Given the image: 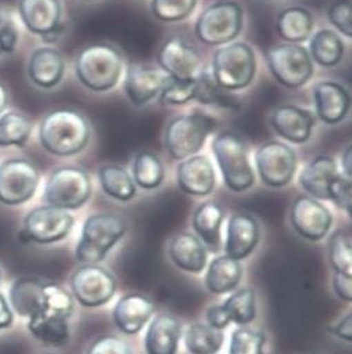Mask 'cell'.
<instances>
[{"mask_svg":"<svg viewBox=\"0 0 352 354\" xmlns=\"http://www.w3.org/2000/svg\"><path fill=\"white\" fill-rule=\"evenodd\" d=\"M155 311L150 299L141 294H128L116 303L112 318L115 325L125 335L139 333Z\"/></svg>","mask_w":352,"mask_h":354,"instance_id":"obj_23","label":"cell"},{"mask_svg":"<svg viewBox=\"0 0 352 354\" xmlns=\"http://www.w3.org/2000/svg\"><path fill=\"white\" fill-rule=\"evenodd\" d=\"M176 181L182 192L207 196L215 188V169L208 157L195 154L184 160L176 171Z\"/></svg>","mask_w":352,"mask_h":354,"instance_id":"obj_21","label":"cell"},{"mask_svg":"<svg viewBox=\"0 0 352 354\" xmlns=\"http://www.w3.org/2000/svg\"><path fill=\"white\" fill-rule=\"evenodd\" d=\"M242 273L244 269L239 261H235L226 255L217 257L208 265L204 283L210 292L219 296V294L237 288L242 280Z\"/></svg>","mask_w":352,"mask_h":354,"instance_id":"obj_30","label":"cell"},{"mask_svg":"<svg viewBox=\"0 0 352 354\" xmlns=\"http://www.w3.org/2000/svg\"><path fill=\"white\" fill-rule=\"evenodd\" d=\"M165 178V168L161 158L151 151H141L133 161V181L141 189L153 191L161 187Z\"/></svg>","mask_w":352,"mask_h":354,"instance_id":"obj_35","label":"cell"},{"mask_svg":"<svg viewBox=\"0 0 352 354\" xmlns=\"http://www.w3.org/2000/svg\"><path fill=\"white\" fill-rule=\"evenodd\" d=\"M351 321H352L351 314H346L338 324H335L333 326H329V332H331L333 335L338 336L340 339H342L345 342H351V337H352Z\"/></svg>","mask_w":352,"mask_h":354,"instance_id":"obj_49","label":"cell"},{"mask_svg":"<svg viewBox=\"0 0 352 354\" xmlns=\"http://www.w3.org/2000/svg\"><path fill=\"white\" fill-rule=\"evenodd\" d=\"M169 258L176 268L189 273H202L207 265V250L196 235L181 232L169 244Z\"/></svg>","mask_w":352,"mask_h":354,"instance_id":"obj_27","label":"cell"},{"mask_svg":"<svg viewBox=\"0 0 352 354\" xmlns=\"http://www.w3.org/2000/svg\"><path fill=\"white\" fill-rule=\"evenodd\" d=\"M329 201L335 206L351 213V178L340 174L329 187Z\"/></svg>","mask_w":352,"mask_h":354,"instance_id":"obj_45","label":"cell"},{"mask_svg":"<svg viewBox=\"0 0 352 354\" xmlns=\"http://www.w3.org/2000/svg\"><path fill=\"white\" fill-rule=\"evenodd\" d=\"M172 82L164 71L141 64H130L125 79V91L129 101L136 106H143Z\"/></svg>","mask_w":352,"mask_h":354,"instance_id":"obj_19","label":"cell"},{"mask_svg":"<svg viewBox=\"0 0 352 354\" xmlns=\"http://www.w3.org/2000/svg\"><path fill=\"white\" fill-rule=\"evenodd\" d=\"M91 192V178L86 169L79 167H61L49 175L43 198L48 206L68 212L84 206Z\"/></svg>","mask_w":352,"mask_h":354,"instance_id":"obj_8","label":"cell"},{"mask_svg":"<svg viewBox=\"0 0 352 354\" xmlns=\"http://www.w3.org/2000/svg\"><path fill=\"white\" fill-rule=\"evenodd\" d=\"M91 138L87 118L75 109L49 112L39 127L41 146L53 156L69 157L83 151Z\"/></svg>","mask_w":352,"mask_h":354,"instance_id":"obj_1","label":"cell"},{"mask_svg":"<svg viewBox=\"0 0 352 354\" xmlns=\"http://www.w3.org/2000/svg\"><path fill=\"white\" fill-rule=\"evenodd\" d=\"M224 339L222 330L207 324H193L185 333V346L190 354H215Z\"/></svg>","mask_w":352,"mask_h":354,"instance_id":"obj_36","label":"cell"},{"mask_svg":"<svg viewBox=\"0 0 352 354\" xmlns=\"http://www.w3.org/2000/svg\"><path fill=\"white\" fill-rule=\"evenodd\" d=\"M195 90L196 79L188 82L172 79V82L158 95V101L161 105H184L193 101Z\"/></svg>","mask_w":352,"mask_h":354,"instance_id":"obj_42","label":"cell"},{"mask_svg":"<svg viewBox=\"0 0 352 354\" xmlns=\"http://www.w3.org/2000/svg\"><path fill=\"white\" fill-rule=\"evenodd\" d=\"M13 324V313L9 307L8 300L0 292V329H6Z\"/></svg>","mask_w":352,"mask_h":354,"instance_id":"obj_50","label":"cell"},{"mask_svg":"<svg viewBox=\"0 0 352 354\" xmlns=\"http://www.w3.org/2000/svg\"><path fill=\"white\" fill-rule=\"evenodd\" d=\"M73 297L87 308L101 307L110 301L116 292V279L98 265H83L70 279Z\"/></svg>","mask_w":352,"mask_h":354,"instance_id":"obj_13","label":"cell"},{"mask_svg":"<svg viewBox=\"0 0 352 354\" xmlns=\"http://www.w3.org/2000/svg\"><path fill=\"white\" fill-rule=\"evenodd\" d=\"M277 32L289 44H301L311 38L313 17L304 8H288L277 17Z\"/></svg>","mask_w":352,"mask_h":354,"instance_id":"obj_32","label":"cell"},{"mask_svg":"<svg viewBox=\"0 0 352 354\" xmlns=\"http://www.w3.org/2000/svg\"><path fill=\"white\" fill-rule=\"evenodd\" d=\"M309 55L312 61L323 68L337 66L344 55V42L340 35L331 30L317 31L309 44Z\"/></svg>","mask_w":352,"mask_h":354,"instance_id":"obj_34","label":"cell"},{"mask_svg":"<svg viewBox=\"0 0 352 354\" xmlns=\"http://www.w3.org/2000/svg\"><path fill=\"white\" fill-rule=\"evenodd\" d=\"M291 223L301 237L309 241H320L333 225L331 212L311 196H300L291 209Z\"/></svg>","mask_w":352,"mask_h":354,"instance_id":"obj_16","label":"cell"},{"mask_svg":"<svg viewBox=\"0 0 352 354\" xmlns=\"http://www.w3.org/2000/svg\"><path fill=\"white\" fill-rule=\"evenodd\" d=\"M43 283L24 277L17 280L10 290V303L13 310L26 318H32L42 313L45 306Z\"/></svg>","mask_w":352,"mask_h":354,"instance_id":"obj_29","label":"cell"},{"mask_svg":"<svg viewBox=\"0 0 352 354\" xmlns=\"http://www.w3.org/2000/svg\"><path fill=\"white\" fill-rule=\"evenodd\" d=\"M128 231L125 220L112 213L90 216L81 231L76 248V258L86 265H97L119 243Z\"/></svg>","mask_w":352,"mask_h":354,"instance_id":"obj_3","label":"cell"},{"mask_svg":"<svg viewBox=\"0 0 352 354\" xmlns=\"http://www.w3.org/2000/svg\"><path fill=\"white\" fill-rule=\"evenodd\" d=\"M124 72V56L109 44H94L81 49L76 57V75L80 83L95 93L116 87Z\"/></svg>","mask_w":352,"mask_h":354,"instance_id":"obj_2","label":"cell"},{"mask_svg":"<svg viewBox=\"0 0 352 354\" xmlns=\"http://www.w3.org/2000/svg\"><path fill=\"white\" fill-rule=\"evenodd\" d=\"M273 77L286 88L305 86L313 75V61L306 48L297 44L273 46L266 53Z\"/></svg>","mask_w":352,"mask_h":354,"instance_id":"obj_9","label":"cell"},{"mask_svg":"<svg viewBox=\"0 0 352 354\" xmlns=\"http://www.w3.org/2000/svg\"><path fill=\"white\" fill-rule=\"evenodd\" d=\"M341 172L330 156H317L301 172L300 184L316 201H329V187Z\"/></svg>","mask_w":352,"mask_h":354,"instance_id":"obj_26","label":"cell"},{"mask_svg":"<svg viewBox=\"0 0 352 354\" xmlns=\"http://www.w3.org/2000/svg\"><path fill=\"white\" fill-rule=\"evenodd\" d=\"M213 153L221 171L224 184L235 194L251 189L255 184V171L252 168L248 147L235 133L222 132L213 142Z\"/></svg>","mask_w":352,"mask_h":354,"instance_id":"obj_5","label":"cell"},{"mask_svg":"<svg viewBox=\"0 0 352 354\" xmlns=\"http://www.w3.org/2000/svg\"><path fill=\"white\" fill-rule=\"evenodd\" d=\"M39 171L28 160L13 158L0 164V202L17 206L28 202L37 192Z\"/></svg>","mask_w":352,"mask_h":354,"instance_id":"obj_12","label":"cell"},{"mask_svg":"<svg viewBox=\"0 0 352 354\" xmlns=\"http://www.w3.org/2000/svg\"><path fill=\"white\" fill-rule=\"evenodd\" d=\"M19 12L26 27L46 42L61 37L63 30L61 0H20Z\"/></svg>","mask_w":352,"mask_h":354,"instance_id":"obj_15","label":"cell"},{"mask_svg":"<svg viewBox=\"0 0 352 354\" xmlns=\"http://www.w3.org/2000/svg\"><path fill=\"white\" fill-rule=\"evenodd\" d=\"M316 116L326 125H337L351 106L349 93L337 82H320L313 88Z\"/></svg>","mask_w":352,"mask_h":354,"instance_id":"obj_22","label":"cell"},{"mask_svg":"<svg viewBox=\"0 0 352 354\" xmlns=\"http://www.w3.org/2000/svg\"><path fill=\"white\" fill-rule=\"evenodd\" d=\"M256 55L251 45L232 42L218 48L213 56V80L224 91H238L252 84Z\"/></svg>","mask_w":352,"mask_h":354,"instance_id":"obj_6","label":"cell"},{"mask_svg":"<svg viewBox=\"0 0 352 354\" xmlns=\"http://www.w3.org/2000/svg\"><path fill=\"white\" fill-rule=\"evenodd\" d=\"M17 44V28L12 17L0 10V50L13 52Z\"/></svg>","mask_w":352,"mask_h":354,"instance_id":"obj_47","label":"cell"},{"mask_svg":"<svg viewBox=\"0 0 352 354\" xmlns=\"http://www.w3.org/2000/svg\"><path fill=\"white\" fill-rule=\"evenodd\" d=\"M333 288L337 296L344 301H351L352 290H351V276L335 273L333 277Z\"/></svg>","mask_w":352,"mask_h":354,"instance_id":"obj_48","label":"cell"},{"mask_svg":"<svg viewBox=\"0 0 352 354\" xmlns=\"http://www.w3.org/2000/svg\"><path fill=\"white\" fill-rule=\"evenodd\" d=\"M266 335L263 330L241 326L231 336L229 354H264Z\"/></svg>","mask_w":352,"mask_h":354,"instance_id":"obj_40","label":"cell"},{"mask_svg":"<svg viewBox=\"0 0 352 354\" xmlns=\"http://www.w3.org/2000/svg\"><path fill=\"white\" fill-rule=\"evenodd\" d=\"M260 241V227L257 220L248 213H235L226 227V257L242 261L246 259Z\"/></svg>","mask_w":352,"mask_h":354,"instance_id":"obj_20","label":"cell"},{"mask_svg":"<svg viewBox=\"0 0 352 354\" xmlns=\"http://www.w3.org/2000/svg\"><path fill=\"white\" fill-rule=\"evenodd\" d=\"M224 209L213 202L202 203L193 213V228L196 237L203 243L210 252H218L221 250V225L224 221Z\"/></svg>","mask_w":352,"mask_h":354,"instance_id":"obj_28","label":"cell"},{"mask_svg":"<svg viewBox=\"0 0 352 354\" xmlns=\"http://www.w3.org/2000/svg\"><path fill=\"white\" fill-rule=\"evenodd\" d=\"M197 6V0H151V12L164 23H176L189 17Z\"/></svg>","mask_w":352,"mask_h":354,"instance_id":"obj_39","label":"cell"},{"mask_svg":"<svg viewBox=\"0 0 352 354\" xmlns=\"http://www.w3.org/2000/svg\"><path fill=\"white\" fill-rule=\"evenodd\" d=\"M8 102H9V95H8V91L5 88V86L0 83V113H2L6 106H8Z\"/></svg>","mask_w":352,"mask_h":354,"instance_id":"obj_52","label":"cell"},{"mask_svg":"<svg viewBox=\"0 0 352 354\" xmlns=\"http://www.w3.org/2000/svg\"><path fill=\"white\" fill-rule=\"evenodd\" d=\"M217 127L214 118L203 112L176 116L165 129V149L173 160L184 161L203 149L207 138Z\"/></svg>","mask_w":352,"mask_h":354,"instance_id":"obj_4","label":"cell"},{"mask_svg":"<svg viewBox=\"0 0 352 354\" xmlns=\"http://www.w3.org/2000/svg\"><path fill=\"white\" fill-rule=\"evenodd\" d=\"M341 168H342V175H345L346 178H351V147H346L342 158H341Z\"/></svg>","mask_w":352,"mask_h":354,"instance_id":"obj_51","label":"cell"},{"mask_svg":"<svg viewBox=\"0 0 352 354\" xmlns=\"http://www.w3.org/2000/svg\"><path fill=\"white\" fill-rule=\"evenodd\" d=\"M98 180L102 191L119 202H130L137 194L132 175L121 165H102L98 171Z\"/></svg>","mask_w":352,"mask_h":354,"instance_id":"obj_33","label":"cell"},{"mask_svg":"<svg viewBox=\"0 0 352 354\" xmlns=\"http://www.w3.org/2000/svg\"><path fill=\"white\" fill-rule=\"evenodd\" d=\"M256 169L268 188L286 187L297 174V153L285 143L271 140L262 145L255 154Z\"/></svg>","mask_w":352,"mask_h":354,"instance_id":"obj_10","label":"cell"},{"mask_svg":"<svg viewBox=\"0 0 352 354\" xmlns=\"http://www.w3.org/2000/svg\"><path fill=\"white\" fill-rule=\"evenodd\" d=\"M222 91L224 90L215 84L213 77L208 73L203 72L196 77V90L193 101H197L204 105H228Z\"/></svg>","mask_w":352,"mask_h":354,"instance_id":"obj_43","label":"cell"},{"mask_svg":"<svg viewBox=\"0 0 352 354\" xmlns=\"http://www.w3.org/2000/svg\"><path fill=\"white\" fill-rule=\"evenodd\" d=\"M244 27V9L235 0H221L208 6L197 19L196 37L210 46L229 44Z\"/></svg>","mask_w":352,"mask_h":354,"instance_id":"obj_7","label":"cell"},{"mask_svg":"<svg viewBox=\"0 0 352 354\" xmlns=\"http://www.w3.org/2000/svg\"><path fill=\"white\" fill-rule=\"evenodd\" d=\"M256 318V292L246 287L235 291L222 304L213 306L206 313L207 325L222 330L231 322L239 326L251 324Z\"/></svg>","mask_w":352,"mask_h":354,"instance_id":"obj_17","label":"cell"},{"mask_svg":"<svg viewBox=\"0 0 352 354\" xmlns=\"http://www.w3.org/2000/svg\"><path fill=\"white\" fill-rule=\"evenodd\" d=\"M45 354H53V353H45Z\"/></svg>","mask_w":352,"mask_h":354,"instance_id":"obj_53","label":"cell"},{"mask_svg":"<svg viewBox=\"0 0 352 354\" xmlns=\"http://www.w3.org/2000/svg\"><path fill=\"white\" fill-rule=\"evenodd\" d=\"M330 23L345 37L352 35V23H351V3L349 0H337L327 12Z\"/></svg>","mask_w":352,"mask_h":354,"instance_id":"obj_44","label":"cell"},{"mask_svg":"<svg viewBox=\"0 0 352 354\" xmlns=\"http://www.w3.org/2000/svg\"><path fill=\"white\" fill-rule=\"evenodd\" d=\"M45 288V306L42 313H52L61 315L66 319L75 313V299L72 294L63 287L49 283L43 286Z\"/></svg>","mask_w":352,"mask_h":354,"instance_id":"obj_41","label":"cell"},{"mask_svg":"<svg viewBox=\"0 0 352 354\" xmlns=\"http://www.w3.org/2000/svg\"><path fill=\"white\" fill-rule=\"evenodd\" d=\"M32 125L27 116L8 112L0 116V147H24L30 139Z\"/></svg>","mask_w":352,"mask_h":354,"instance_id":"obj_37","label":"cell"},{"mask_svg":"<svg viewBox=\"0 0 352 354\" xmlns=\"http://www.w3.org/2000/svg\"><path fill=\"white\" fill-rule=\"evenodd\" d=\"M271 127L284 140L293 145H304L311 136L316 124V115L301 106L284 104L271 113Z\"/></svg>","mask_w":352,"mask_h":354,"instance_id":"obj_18","label":"cell"},{"mask_svg":"<svg viewBox=\"0 0 352 354\" xmlns=\"http://www.w3.org/2000/svg\"><path fill=\"white\" fill-rule=\"evenodd\" d=\"M87 354H133V351L124 339L108 335L95 340Z\"/></svg>","mask_w":352,"mask_h":354,"instance_id":"obj_46","label":"cell"},{"mask_svg":"<svg viewBox=\"0 0 352 354\" xmlns=\"http://www.w3.org/2000/svg\"><path fill=\"white\" fill-rule=\"evenodd\" d=\"M182 337L181 322L168 314L155 317L146 333L147 354H176Z\"/></svg>","mask_w":352,"mask_h":354,"instance_id":"obj_25","label":"cell"},{"mask_svg":"<svg viewBox=\"0 0 352 354\" xmlns=\"http://www.w3.org/2000/svg\"><path fill=\"white\" fill-rule=\"evenodd\" d=\"M329 262L335 273L351 276V237L345 230H337L330 235Z\"/></svg>","mask_w":352,"mask_h":354,"instance_id":"obj_38","label":"cell"},{"mask_svg":"<svg viewBox=\"0 0 352 354\" xmlns=\"http://www.w3.org/2000/svg\"><path fill=\"white\" fill-rule=\"evenodd\" d=\"M158 64L173 80H195L199 76L200 55L186 39L170 37L158 52Z\"/></svg>","mask_w":352,"mask_h":354,"instance_id":"obj_14","label":"cell"},{"mask_svg":"<svg viewBox=\"0 0 352 354\" xmlns=\"http://www.w3.org/2000/svg\"><path fill=\"white\" fill-rule=\"evenodd\" d=\"M75 225V217L66 210L41 206L24 218L20 239L24 243L53 244L66 239Z\"/></svg>","mask_w":352,"mask_h":354,"instance_id":"obj_11","label":"cell"},{"mask_svg":"<svg viewBox=\"0 0 352 354\" xmlns=\"http://www.w3.org/2000/svg\"><path fill=\"white\" fill-rule=\"evenodd\" d=\"M28 330L48 346L62 347L70 340L69 319L52 313H41L28 319Z\"/></svg>","mask_w":352,"mask_h":354,"instance_id":"obj_31","label":"cell"},{"mask_svg":"<svg viewBox=\"0 0 352 354\" xmlns=\"http://www.w3.org/2000/svg\"><path fill=\"white\" fill-rule=\"evenodd\" d=\"M65 57L53 48H39L32 52L28 62V76L41 88H52L62 82Z\"/></svg>","mask_w":352,"mask_h":354,"instance_id":"obj_24","label":"cell"}]
</instances>
